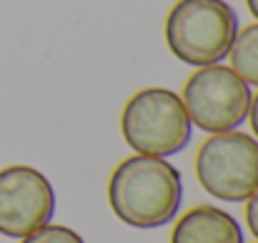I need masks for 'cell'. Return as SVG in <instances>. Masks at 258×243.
Wrapping results in <instances>:
<instances>
[{
  "mask_svg": "<svg viewBox=\"0 0 258 243\" xmlns=\"http://www.w3.org/2000/svg\"><path fill=\"white\" fill-rule=\"evenodd\" d=\"M183 201L180 170L158 156H131L108 180L113 213L133 228H161L178 216Z\"/></svg>",
  "mask_w": 258,
  "mask_h": 243,
  "instance_id": "cell-1",
  "label": "cell"
},
{
  "mask_svg": "<svg viewBox=\"0 0 258 243\" xmlns=\"http://www.w3.org/2000/svg\"><path fill=\"white\" fill-rule=\"evenodd\" d=\"M236 33L238 13L226 0H178L166 18L168 50L196 68L228 58Z\"/></svg>",
  "mask_w": 258,
  "mask_h": 243,
  "instance_id": "cell-2",
  "label": "cell"
},
{
  "mask_svg": "<svg viewBox=\"0 0 258 243\" xmlns=\"http://www.w3.org/2000/svg\"><path fill=\"white\" fill-rule=\"evenodd\" d=\"M120 131L141 156L168 158L190 143L193 123L183 100L168 88H143L123 108Z\"/></svg>",
  "mask_w": 258,
  "mask_h": 243,
  "instance_id": "cell-3",
  "label": "cell"
},
{
  "mask_svg": "<svg viewBox=\"0 0 258 243\" xmlns=\"http://www.w3.org/2000/svg\"><path fill=\"white\" fill-rule=\"evenodd\" d=\"M196 175L213 198L246 201L258 188V141L241 131L211 133L196 153Z\"/></svg>",
  "mask_w": 258,
  "mask_h": 243,
  "instance_id": "cell-4",
  "label": "cell"
},
{
  "mask_svg": "<svg viewBox=\"0 0 258 243\" xmlns=\"http://www.w3.org/2000/svg\"><path fill=\"white\" fill-rule=\"evenodd\" d=\"M251 85L228 66H206L183 88V105L190 123L206 133L236 131L251 108Z\"/></svg>",
  "mask_w": 258,
  "mask_h": 243,
  "instance_id": "cell-5",
  "label": "cell"
},
{
  "mask_svg": "<svg viewBox=\"0 0 258 243\" xmlns=\"http://www.w3.org/2000/svg\"><path fill=\"white\" fill-rule=\"evenodd\" d=\"M55 216L53 183L30 165H8L0 170V233L25 238Z\"/></svg>",
  "mask_w": 258,
  "mask_h": 243,
  "instance_id": "cell-6",
  "label": "cell"
},
{
  "mask_svg": "<svg viewBox=\"0 0 258 243\" xmlns=\"http://www.w3.org/2000/svg\"><path fill=\"white\" fill-rule=\"evenodd\" d=\"M171 243H243V231L228 211L196 206L175 221Z\"/></svg>",
  "mask_w": 258,
  "mask_h": 243,
  "instance_id": "cell-7",
  "label": "cell"
},
{
  "mask_svg": "<svg viewBox=\"0 0 258 243\" xmlns=\"http://www.w3.org/2000/svg\"><path fill=\"white\" fill-rule=\"evenodd\" d=\"M228 58H231V68L243 81L248 85H258V23L238 28Z\"/></svg>",
  "mask_w": 258,
  "mask_h": 243,
  "instance_id": "cell-8",
  "label": "cell"
},
{
  "mask_svg": "<svg viewBox=\"0 0 258 243\" xmlns=\"http://www.w3.org/2000/svg\"><path fill=\"white\" fill-rule=\"evenodd\" d=\"M20 243H86V241L81 238V233H76L68 226H53V223H48L40 231L20 238Z\"/></svg>",
  "mask_w": 258,
  "mask_h": 243,
  "instance_id": "cell-9",
  "label": "cell"
},
{
  "mask_svg": "<svg viewBox=\"0 0 258 243\" xmlns=\"http://www.w3.org/2000/svg\"><path fill=\"white\" fill-rule=\"evenodd\" d=\"M246 201H248V203H246V223H248L253 238H258V188Z\"/></svg>",
  "mask_w": 258,
  "mask_h": 243,
  "instance_id": "cell-10",
  "label": "cell"
},
{
  "mask_svg": "<svg viewBox=\"0 0 258 243\" xmlns=\"http://www.w3.org/2000/svg\"><path fill=\"white\" fill-rule=\"evenodd\" d=\"M248 120H251V128H253V136L258 141V93L251 98V108H248Z\"/></svg>",
  "mask_w": 258,
  "mask_h": 243,
  "instance_id": "cell-11",
  "label": "cell"
},
{
  "mask_svg": "<svg viewBox=\"0 0 258 243\" xmlns=\"http://www.w3.org/2000/svg\"><path fill=\"white\" fill-rule=\"evenodd\" d=\"M246 5H248V10H251V15L258 20V0H246Z\"/></svg>",
  "mask_w": 258,
  "mask_h": 243,
  "instance_id": "cell-12",
  "label": "cell"
}]
</instances>
